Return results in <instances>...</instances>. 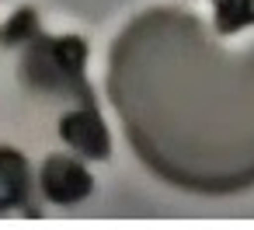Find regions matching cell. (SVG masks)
Here are the masks:
<instances>
[{
    "mask_svg": "<svg viewBox=\"0 0 254 230\" xmlns=\"http://www.w3.org/2000/svg\"><path fill=\"white\" fill-rule=\"evenodd\" d=\"M91 188H94L91 171L73 157H49V164L42 167V195L56 206L80 202Z\"/></svg>",
    "mask_w": 254,
    "mask_h": 230,
    "instance_id": "obj_1",
    "label": "cell"
},
{
    "mask_svg": "<svg viewBox=\"0 0 254 230\" xmlns=\"http://www.w3.org/2000/svg\"><path fill=\"white\" fill-rule=\"evenodd\" d=\"M60 133H63V140H66L73 150H80L84 157H108V150H112V147H108L105 122H101V115H98L94 108H77V112L63 115Z\"/></svg>",
    "mask_w": 254,
    "mask_h": 230,
    "instance_id": "obj_2",
    "label": "cell"
},
{
    "mask_svg": "<svg viewBox=\"0 0 254 230\" xmlns=\"http://www.w3.org/2000/svg\"><path fill=\"white\" fill-rule=\"evenodd\" d=\"M25 188H28L25 160L14 150H0V209L25 202Z\"/></svg>",
    "mask_w": 254,
    "mask_h": 230,
    "instance_id": "obj_3",
    "label": "cell"
},
{
    "mask_svg": "<svg viewBox=\"0 0 254 230\" xmlns=\"http://www.w3.org/2000/svg\"><path fill=\"white\" fill-rule=\"evenodd\" d=\"M32 32H35V11H28V7H25V11H18V14L7 21V28H4V42H11V46H14V42L28 39Z\"/></svg>",
    "mask_w": 254,
    "mask_h": 230,
    "instance_id": "obj_4",
    "label": "cell"
}]
</instances>
